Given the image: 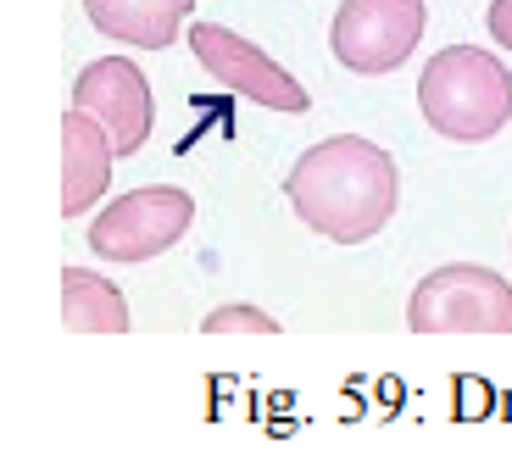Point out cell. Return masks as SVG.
<instances>
[{"label":"cell","instance_id":"1","mask_svg":"<svg viewBox=\"0 0 512 456\" xmlns=\"http://www.w3.org/2000/svg\"><path fill=\"white\" fill-rule=\"evenodd\" d=\"M284 195L312 234H323L334 245H362L396 217L401 178L384 145L357 140V134H334V140L295 156Z\"/></svg>","mask_w":512,"mask_h":456},{"label":"cell","instance_id":"2","mask_svg":"<svg viewBox=\"0 0 512 456\" xmlns=\"http://www.w3.org/2000/svg\"><path fill=\"white\" fill-rule=\"evenodd\" d=\"M418 112L440 140L485 145L512 123V73L479 45H451L418 73Z\"/></svg>","mask_w":512,"mask_h":456},{"label":"cell","instance_id":"3","mask_svg":"<svg viewBox=\"0 0 512 456\" xmlns=\"http://www.w3.org/2000/svg\"><path fill=\"white\" fill-rule=\"evenodd\" d=\"M412 334H512V284L479 262H451L418 279L407 301Z\"/></svg>","mask_w":512,"mask_h":456},{"label":"cell","instance_id":"4","mask_svg":"<svg viewBox=\"0 0 512 456\" xmlns=\"http://www.w3.org/2000/svg\"><path fill=\"white\" fill-rule=\"evenodd\" d=\"M195 223V201L173 184H145V190H128L106 206L90 223V251L101 262L117 267H140L151 256L173 251V245L190 234Z\"/></svg>","mask_w":512,"mask_h":456},{"label":"cell","instance_id":"5","mask_svg":"<svg viewBox=\"0 0 512 456\" xmlns=\"http://www.w3.org/2000/svg\"><path fill=\"white\" fill-rule=\"evenodd\" d=\"M429 0H340L329 23V51L351 73H396L423 45Z\"/></svg>","mask_w":512,"mask_h":456},{"label":"cell","instance_id":"6","mask_svg":"<svg viewBox=\"0 0 512 456\" xmlns=\"http://www.w3.org/2000/svg\"><path fill=\"white\" fill-rule=\"evenodd\" d=\"M190 51H195V62L206 67V78H218L223 89H234V95H245V101H256V106H268V112L301 117L312 106V95L295 84L262 45H251L245 34H234V28H223V23H195Z\"/></svg>","mask_w":512,"mask_h":456},{"label":"cell","instance_id":"7","mask_svg":"<svg viewBox=\"0 0 512 456\" xmlns=\"http://www.w3.org/2000/svg\"><path fill=\"white\" fill-rule=\"evenodd\" d=\"M73 106L90 112L95 123L112 134V151L117 156H134L145 140H151V123H156V101H151V84L145 73L128 56H101L78 73L73 84Z\"/></svg>","mask_w":512,"mask_h":456},{"label":"cell","instance_id":"8","mask_svg":"<svg viewBox=\"0 0 512 456\" xmlns=\"http://www.w3.org/2000/svg\"><path fill=\"white\" fill-rule=\"evenodd\" d=\"M112 134L90 112H62V217H84L112 184Z\"/></svg>","mask_w":512,"mask_h":456},{"label":"cell","instance_id":"9","mask_svg":"<svg viewBox=\"0 0 512 456\" xmlns=\"http://www.w3.org/2000/svg\"><path fill=\"white\" fill-rule=\"evenodd\" d=\"M90 23L117 45H140V51H167L179 39L184 17L195 12V0H84Z\"/></svg>","mask_w":512,"mask_h":456},{"label":"cell","instance_id":"10","mask_svg":"<svg viewBox=\"0 0 512 456\" xmlns=\"http://www.w3.org/2000/svg\"><path fill=\"white\" fill-rule=\"evenodd\" d=\"M62 323L67 334H128V301L112 279L90 267H62Z\"/></svg>","mask_w":512,"mask_h":456},{"label":"cell","instance_id":"11","mask_svg":"<svg viewBox=\"0 0 512 456\" xmlns=\"http://www.w3.org/2000/svg\"><path fill=\"white\" fill-rule=\"evenodd\" d=\"M201 329L206 334H279V317L262 312V306H218V312H206Z\"/></svg>","mask_w":512,"mask_h":456},{"label":"cell","instance_id":"12","mask_svg":"<svg viewBox=\"0 0 512 456\" xmlns=\"http://www.w3.org/2000/svg\"><path fill=\"white\" fill-rule=\"evenodd\" d=\"M490 39H496V45H507L512 51V0H490Z\"/></svg>","mask_w":512,"mask_h":456}]
</instances>
